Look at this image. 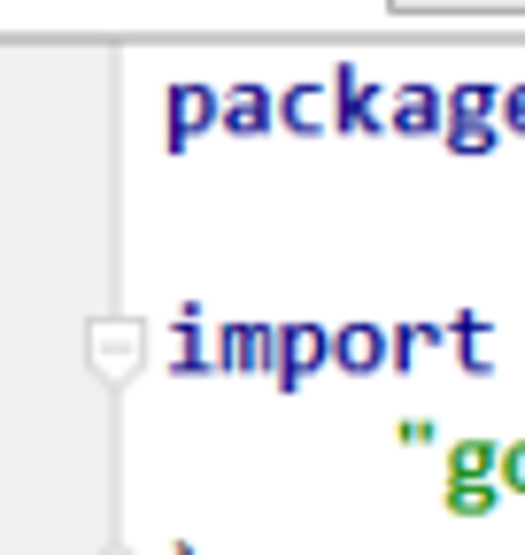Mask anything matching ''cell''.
I'll return each instance as SVG.
<instances>
[{
	"label": "cell",
	"mask_w": 525,
	"mask_h": 555,
	"mask_svg": "<svg viewBox=\"0 0 525 555\" xmlns=\"http://www.w3.org/2000/svg\"><path fill=\"white\" fill-rule=\"evenodd\" d=\"M495 139H502V124H448V147L456 155H487Z\"/></svg>",
	"instance_id": "cell-16"
},
{
	"label": "cell",
	"mask_w": 525,
	"mask_h": 555,
	"mask_svg": "<svg viewBox=\"0 0 525 555\" xmlns=\"http://www.w3.org/2000/svg\"><path fill=\"white\" fill-rule=\"evenodd\" d=\"M93 363H101V378H131V363H140V324L101 317L93 324Z\"/></svg>",
	"instance_id": "cell-11"
},
{
	"label": "cell",
	"mask_w": 525,
	"mask_h": 555,
	"mask_svg": "<svg viewBox=\"0 0 525 555\" xmlns=\"http://www.w3.org/2000/svg\"><path fill=\"white\" fill-rule=\"evenodd\" d=\"M202 324H209L202 301H178V317H170V332H178V363H170V371H178V378H193V371H209V363H217V347H209Z\"/></svg>",
	"instance_id": "cell-10"
},
{
	"label": "cell",
	"mask_w": 525,
	"mask_h": 555,
	"mask_svg": "<svg viewBox=\"0 0 525 555\" xmlns=\"http://www.w3.org/2000/svg\"><path fill=\"white\" fill-rule=\"evenodd\" d=\"M178 555H202V547H193V540H178Z\"/></svg>",
	"instance_id": "cell-20"
},
{
	"label": "cell",
	"mask_w": 525,
	"mask_h": 555,
	"mask_svg": "<svg viewBox=\"0 0 525 555\" xmlns=\"http://www.w3.org/2000/svg\"><path fill=\"white\" fill-rule=\"evenodd\" d=\"M209 131H225V93L202 86V78H178V86L163 93V147L185 155L193 139H209Z\"/></svg>",
	"instance_id": "cell-1"
},
{
	"label": "cell",
	"mask_w": 525,
	"mask_h": 555,
	"mask_svg": "<svg viewBox=\"0 0 525 555\" xmlns=\"http://www.w3.org/2000/svg\"><path fill=\"white\" fill-rule=\"evenodd\" d=\"M394 440H402V448H433L440 425H433V416H402V425H394Z\"/></svg>",
	"instance_id": "cell-18"
},
{
	"label": "cell",
	"mask_w": 525,
	"mask_h": 555,
	"mask_svg": "<svg viewBox=\"0 0 525 555\" xmlns=\"http://www.w3.org/2000/svg\"><path fill=\"white\" fill-rule=\"evenodd\" d=\"M448 124H502V93L495 86H448Z\"/></svg>",
	"instance_id": "cell-14"
},
{
	"label": "cell",
	"mask_w": 525,
	"mask_h": 555,
	"mask_svg": "<svg viewBox=\"0 0 525 555\" xmlns=\"http://www.w3.org/2000/svg\"><path fill=\"white\" fill-rule=\"evenodd\" d=\"M333 93H341V131H386V101L379 86H363L356 62H333Z\"/></svg>",
	"instance_id": "cell-7"
},
{
	"label": "cell",
	"mask_w": 525,
	"mask_h": 555,
	"mask_svg": "<svg viewBox=\"0 0 525 555\" xmlns=\"http://www.w3.org/2000/svg\"><path fill=\"white\" fill-rule=\"evenodd\" d=\"M324 363H333V324H317V317L279 324V371H271V386H279V393H302Z\"/></svg>",
	"instance_id": "cell-2"
},
{
	"label": "cell",
	"mask_w": 525,
	"mask_h": 555,
	"mask_svg": "<svg viewBox=\"0 0 525 555\" xmlns=\"http://www.w3.org/2000/svg\"><path fill=\"white\" fill-rule=\"evenodd\" d=\"M502 131L525 139V86H502Z\"/></svg>",
	"instance_id": "cell-19"
},
{
	"label": "cell",
	"mask_w": 525,
	"mask_h": 555,
	"mask_svg": "<svg viewBox=\"0 0 525 555\" xmlns=\"http://www.w3.org/2000/svg\"><path fill=\"white\" fill-rule=\"evenodd\" d=\"M502 494L525 502V440H502Z\"/></svg>",
	"instance_id": "cell-17"
},
{
	"label": "cell",
	"mask_w": 525,
	"mask_h": 555,
	"mask_svg": "<svg viewBox=\"0 0 525 555\" xmlns=\"http://www.w3.org/2000/svg\"><path fill=\"white\" fill-rule=\"evenodd\" d=\"M386 131L394 139H448V93H433L425 78H410V86H394V101H386Z\"/></svg>",
	"instance_id": "cell-5"
},
{
	"label": "cell",
	"mask_w": 525,
	"mask_h": 555,
	"mask_svg": "<svg viewBox=\"0 0 525 555\" xmlns=\"http://www.w3.org/2000/svg\"><path fill=\"white\" fill-rule=\"evenodd\" d=\"M217 371H255V378H271L279 371V324H255V317H232L217 332Z\"/></svg>",
	"instance_id": "cell-3"
},
{
	"label": "cell",
	"mask_w": 525,
	"mask_h": 555,
	"mask_svg": "<svg viewBox=\"0 0 525 555\" xmlns=\"http://www.w3.org/2000/svg\"><path fill=\"white\" fill-rule=\"evenodd\" d=\"M448 486H502V448L495 440H456L448 448Z\"/></svg>",
	"instance_id": "cell-12"
},
{
	"label": "cell",
	"mask_w": 525,
	"mask_h": 555,
	"mask_svg": "<svg viewBox=\"0 0 525 555\" xmlns=\"http://www.w3.org/2000/svg\"><path fill=\"white\" fill-rule=\"evenodd\" d=\"M225 131L232 139H262V131H279V93L271 86H225Z\"/></svg>",
	"instance_id": "cell-8"
},
{
	"label": "cell",
	"mask_w": 525,
	"mask_h": 555,
	"mask_svg": "<svg viewBox=\"0 0 525 555\" xmlns=\"http://www.w3.org/2000/svg\"><path fill=\"white\" fill-rule=\"evenodd\" d=\"M448 347V324H433V317H402L394 324V371H410L418 356H440Z\"/></svg>",
	"instance_id": "cell-13"
},
{
	"label": "cell",
	"mask_w": 525,
	"mask_h": 555,
	"mask_svg": "<svg viewBox=\"0 0 525 555\" xmlns=\"http://www.w3.org/2000/svg\"><path fill=\"white\" fill-rule=\"evenodd\" d=\"M495 502H510L502 486H440V509H448V517H487Z\"/></svg>",
	"instance_id": "cell-15"
},
{
	"label": "cell",
	"mask_w": 525,
	"mask_h": 555,
	"mask_svg": "<svg viewBox=\"0 0 525 555\" xmlns=\"http://www.w3.org/2000/svg\"><path fill=\"white\" fill-rule=\"evenodd\" d=\"M279 131H302V139H324V131H341V93H333V78L324 86H286L279 93Z\"/></svg>",
	"instance_id": "cell-6"
},
{
	"label": "cell",
	"mask_w": 525,
	"mask_h": 555,
	"mask_svg": "<svg viewBox=\"0 0 525 555\" xmlns=\"http://www.w3.org/2000/svg\"><path fill=\"white\" fill-rule=\"evenodd\" d=\"M448 356L464 363L472 378H487V371H495V317H479V309H456V317H448Z\"/></svg>",
	"instance_id": "cell-9"
},
{
	"label": "cell",
	"mask_w": 525,
	"mask_h": 555,
	"mask_svg": "<svg viewBox=\"0 0 525 555\" xmlns=\"http://www.w3.org/2000/svg\"><path fill=\"white\" fill-rule=\"evenodd\" d=\"M333 363H341L348 378H379V371H394V332H386L379 317H348V324H333Z\"/></svg>",
	"instance_id": "cell-4"
},
{
	"label": "cell",
	"mask_w": 525,
	"mask_h": 555,
	"mask_svg": "<svg viewBox=\"0 0 525 555\" xmlns=\"http://www.w3.org/2000/svg\"><path fill=\"white\" fill-rule=\"evenodd\" d=\"M116 555H131V547H116Z\"/></svg>",
	"instance_id": "cell-21"
}]
</instances>
